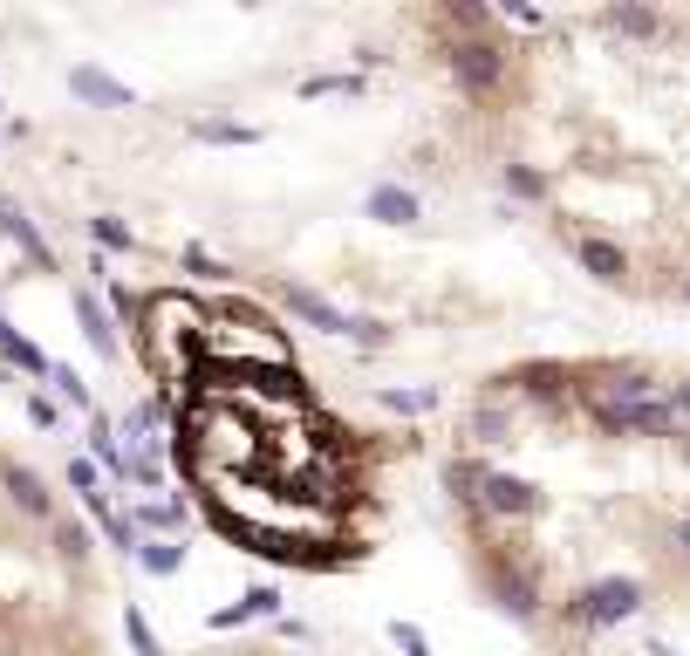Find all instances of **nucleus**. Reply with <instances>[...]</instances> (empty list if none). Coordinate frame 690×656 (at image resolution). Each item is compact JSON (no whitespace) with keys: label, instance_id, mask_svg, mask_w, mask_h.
Returning <instances> with one entry per match:
<instances>
[{"label":"nucleus","instance_id":"obj_9","mask_svg":"<svg viewBox=\"0 0 690 656\" xmlns=\"http://www.w3.org/2000/svg\"><path fill=\"white\" fill-rule=\"evenodd\" d=\"M49 377L62 383V397H69L75 410H90V390H83V377H75V369H49Z\"/></svg>","mask_w":690,"mask_h":656},{"label":"nucleus","instance_id":"obj_5","mask_svg":"<svg viewBox=\"0 0 690 656\" xmlns=\"http://www.w3.org/2000/svg\"><path fill=\"white\" fill-rule=\"evenodd\" d=\"M131 554H137V561H144L151 574H178V567H185V554H178L172 541H137Z\"/></svg>","mask_w":690,"mask_h":656},{"label":"nucleus","instance_id":"obj_10","mask_svg":"<svg viewBox=\"0 0 690 656\" xmlns=\"http://www.w3.org/2000/svg\"><path fill=\"white\" fill-rule=\"evenodd\" d=\"M616 28H629V34H649V28H657V14H649V8H616Z\"/></svg>","mask_w":690,"mask_h":656},{"label":"nucleus","instance_id":"obj_12","mask_svg":"<svg viewBox=\"0 0 690 656\" xmlns=\"http://www.w3.org/2000/svg\"><path fill=\"white\" fill-rule=\"evenodd\" d=\"M493 8H500V14H513V21H540L534 0H493Z\"/></svg>","mask_w":690,"mask_h":656},{"label":"nucleus","instance_id":"obj_6","mask_svg":"<svg viewBox=\"0 0 690 656\" xmlns=\"http://www.w3.org/2000/svg\"><path fill=\"white\" fill-rule=\"evenodd\" d=\"M0 349H8V362H14V369H28V377H49V356L34 349V342H21V336H0Z\"/></svg>","mask_w":690,"mask_h":656},{"label":"nucleus","instance_id":"obj_2","mask_svg":"<svg viewBox=\"0 0 690 656\" xmlns=\"http://www.w3.org/2000/svg\"><path fill=\"white\" fill-rule=\"evenodd\" d=\"M575 260H581L595 280H622V274H629L622 246H608V239H575Z\"/></svg>","mask_w":690,"mask_h":656},{"label":"nucleus","instance_id":"obj_14","mask_svg":"<svg viewBox=\"0 0 690 656\" xmlns=\"http://www.w3.org/2000/svg\"><path fill=\"white\" fill-rule=\"evenodd\" d=\"M677 418H690V383H677Z\"/></svg>","mask_w":690,"mask_h":656},{"label":"nucleus","instance_id":"obj_13","mask_svg":"<svg viewBox=\"0 0 690 656\" xmlns=\"http://www.w3.org/2000/svg\"><path fill=\"white\" fill-rule=\"evenodd\" d=\"M96 239H103V246H131V233L116 226V219H96Z\"/></svg>","mask_w":690,"mask_h":656},{"label":"nucleus","instance_id":"obj_8","mask_svg":"<svg viewBox=\"0 0 690 656\" xmlns=\"http://www.w3.org/2000/svg\"><path fill=\"white\" fill-rule=\"evenodd\" d=\"M144 526H185V500H157V506H144Z\"/></svg>","mask_w":690,"mask_h":656},{"label":"nucleus","instance_id":"obj_3","mask_svg":"<svg viewBox=\"0 0 690 656\" xmlns=\"http://www.w3.org/2000/svg\"><path fill=\"white\" fill-rule=\"evenodd\" d=\"M370 213H377L383 226H411V219H418V198L397 192V185H377V192H370Z\"/></svg>","mask_w":690,"mask_h":656},{"label":"nucleus","instance_id":"obj_7","mask_svg":"<svg viewBox=\"0 0 690 656\" xmlns=\"http://www.w3.org/2000/svg\"><path fill=\"white\" fill-rule=\"evenodd\" d=\"M75 315L90 321V342H96V349H110V342H116V336H110V321H103V308H96V295H75Z\"/></svg>","mask_w":690,"mask_h":656},{"label":"nucleus","instance_id":"obj_1","mask_svg":"<svg viewBox=\"0 0 690 656\" xmlns=\"http://www.w3.org/2000/svg\"><path fill=\"white\" fill-rule=\"evenodd\" d=\"M636 602H642L636 582H601V588L581 595V615H588L595 629H608V623H622V615H636Z\"/></svg>","mask_w":690,"mask_h":656},{"label":"nucleus","instance_id":"obj_11","mask_svg":"<svg viewBox=\"0 0 690 656\" xmlns=\"http://www.w3.org/2000/svg\"><path fill=\"white\" fill-rule=\"evenodd\" d=\"M69 485H75V492H96V465H90V459H69Z\"/></svg>","mask_w":690,"mask_h":656},{"label":"nucleus","instance_id":"obj_15","mask_svg":"<svg viewBox=\"0 0 690 656\" xmlns=\"http://www.w3.org/2000/svg\"><path fill=\"white\" fill-rule=\"evenodd\" d=\"M677 541H683V547H690V520H677Z\"/></svg>","mask_w":690,"mask_h":656},{"label":"nucleus","instance_id":"obj_4","mask_svg":"<svg viewBox=\"0 0 690 656\" xmlns=\"http://www.w3.org/2000/svg\"><path fill=\"white\" fill-rule=\"evenodd\" d=\"M75 96H90V103H116V110L131 103V90H116V82L96 75V69H75Z\"/></svg>","mask_w":690,"mask_h":656}]
</instances>
